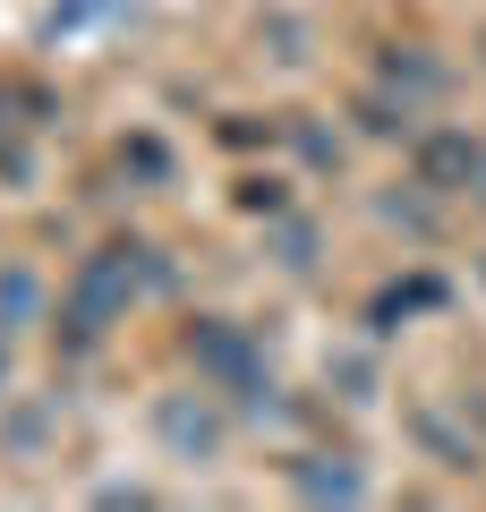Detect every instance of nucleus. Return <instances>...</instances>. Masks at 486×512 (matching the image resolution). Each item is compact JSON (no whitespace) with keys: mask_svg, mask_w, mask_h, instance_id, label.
<instances>
[{"mask_svg":"<svg viewBox=\"0 0 486 512\" xmlns=\"http://www.w3.org/2000/svg\"><path fill=\"white\" fill-rule=\"evenodd\" d=\"M0 384H9V350H0Z\"/></svg>","mask_w":486,"mask_h":512,"instance_id":"1a4fd4ad","label":"nucleus"},{"mask_svg":"<svg viewBox=\"0 0 486 512\" xmlns=\"http://www.w3.org/2000/svg\"><path fill=\"white\" fill-rule=\"evenodd\" d=\"M435 299H444V282H393V291H384L376 308H367V325H376V333H393V316H410V308H435Z\"/></svg>","mask_w":486,"mask_h":512,"instance_id":"39448f33","label":"nucleus"},{"mask_svg":"<svg viewBox=\"0 0 486 512\" xmlns=\"http://www.w3.org/2000/svg\"><path fill=\"white\" fill-rule=\"evenodd\" d=\"M0 325H35V274H0Z\"/></svg>","mask_w":486,"mask_h":512,"instance_id":"0eeeda50","label":"nucleus"},{"mask_svg":"<svg viewBox=\"0 0 486 512\" xmlns=\"http://www.w3.org/2000/svg\"><path fill=\"white\" fill-rule=\"evenodd\" d=\"M290 487H299V495H342V504H350V495H367V487H359V470H342V461L324 470V453H316V461H299V470H290Z\"/></svg>","mask_w":486,"mask_h":512,"instance_id":"423d86ee","label":"nucleus"},{"mask_svg":"<svg viewBox=\"0 0 486 512\" xmlns=\"http://www.w3.org/2000/svg\"><path fill=\"white\" fill-rule=\"evenodd\" d=\"M128 291H137V248H103V256L86 265V274H77V299H69L77 342H86V333H103L111 316L128 308Z\"/></svg>","mask_w":486,"mask_h":512,"instance_id":"f257e3e1","label":"nucleus"},{"mask_svg":"<svg viewBox=\"0 0 486 512\" xmlns=\"http://www.w3.org/2000/svg\"><path fill=\"white\" fill-rule=\"evenodd\" d=\"M478 171H486V163H478V146H469L461 128H444V137L418 146V180H427V188H469Z\"/></svg>","mask_w":486,"mask_h":512,"instance_id":"7ed1b4c3","label":"nucleus"},{"mask_svg":"<svg viewBox=\"0 0 486 512\" xmlns=\"http://www.w3.org/2000/svg\"><path fill=\"white\" fill-rule=\"evenodd\" d=\"M188 359H197L205 376H222V384H239V393H256V384H265V367H256V350H248V333H239V325H214V316H205V325L188 333Z\"/></svg>","mask_w":486,"mask_h":512,"instance_id":"f03ea898","label":"nucleus"},{"mask_svg":"<svg viewBox=\"0 0 486 512\" xmlns=\"http://www.w3.org/2000/svg\"><path fill=\"white\" fill-rule=\"evenodd\" d=\"M239 205H256V214H273V205H282V188H273V180H248V188H239Z\"/></svg>","mask_w":486,"mask_h":512,"instance_id":"6e6552de","label":"nucleus"},{"mask_svg":"<svg viewBox=\"0 0 486 512\" xmlns=\"http://www.w3.org/2000/svg\"><path fill=\"white\" fill-rule=\"evenodd\" d=\"M162 436L180 444V453H214L222 444V419L205 402H162Z\"/></svg>","mask_w":486,"mask_h":512,"instance_id":"20e7f679","label":"nucleus"}]
</instances>
